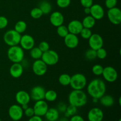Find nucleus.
Wrapping results in <instances>:
<instances>
[{
  "label": "nucleus",
  "instance_id": "obj_24",
  "mask_svg": "<svg viewBox=\"0 0 121 121\" xmlns=\"http://www.w3.org/2000/svg\"><path fill=\"white\" fill-rule=\"evenodd\" d=\"M82 24V26L84 28L91 29L95 25L96 20L91 15H87V16H86L83 19Z\"/></svg>",
  "mask_w": 121,
  "mask_h": 121
},
{
  "label": "nucleus",
  "instance_id": "obj_14",
  "mask_svg": "<svg viewBox=\"0 0 121 121\" xmlns=\"http://www.w3.org/2000/svg\"><path fill=\"white\" fill-rule=\"evenodd\" d=\"M45 93H46V90L43 86H34L31 89L30 93L31 99L35 102L43 100L44 99Z\"/></svg>",
  "mask_w": 121,
  "mask_h": 121
},
{
  "label": "nucleus",
  "instance_id": "obj_46",
  "mask_svg": "<svg viewBox=\"0 0 121 121\" xmlns=\"http://www.w3.org/2000/svg\"><path fill=\"white\" fill-rule=\"evenodd\" d=\"M84 13H85L87 15H90V13H91V8H84Z\"/></svg>",
  "mask_w": 121,
  "mask_h": 121
},
{
  "label": "nucleus",
  "instance_id": "obj_32",
  "mask_svg": "<svg viewBox=\"0 0 121 121\" xmlns=\"http://www.w3.org/2000/svg\"><path fill=\"white\" fill-rule=\"evenodd\" d=\"M85 57L86 60H89V61H92L95 59H96V50L92 49L90 48L89 49L87 50L85 53Z\"/></svg>",
  "mask_w": 121,
  "mask_h": 121
},
{
  "label": "nucleus",
  "instance_id": "obj_30",
  "mask_svg": "<svg viewBox=\"0 0 121 121\" xmlns=\"http://www.w3.org/2000/svg\"><path fill=\"white\" fill-rule=\"evenodd\" d=\"M77 112H78V108L69 104V105L67 106L66 112L64 113H65V117L69 118V117L76 114Z\"/></svg>",
  "mask_w": 121,
  "mask_h": 121
},
{
  "label": "nucleus",
  "instance_id": "obj_50",
  "mask_svg": "<svg viewBox=\"0 0 121 121\" xmlns=\"http://www.w3.org/2000/svg\"><path fill=\"white\" fill-rule=\"evenodd\" d=\"M121 98L120 97V98H119V105H120L121 106Z\"/></svg>",
  "mask_w": 121,
  "mask_h": 121
},
{
  "label": "nucleus",
  "instance_id": "obj_43",
  "mask_svg": "<svg viewBox=\"0 0 121 121\" xmlns=\"http://www.w3.org/2000/svg\"><path fill=\"white\" fill-rule=\"evenodd\" d=\"M80 1L83 8H90L93 4V0H80Z\"/></svg>",
  "mask_w": 121,
  "mask_h": 121
},
{
  "label": "nucleus",
  "instance_id": "obj_4",
  "mask_svg": "<svg viewBox=\"0 0 121 121\" xmlns=\"http://www.w3.org/2000/svg\"><path fill=\"white\" fill-rule=\"evenodd\" d=\"M87 85V79L82 73H76L71 76L70 86L73 90H83Z\"/></svg>",
  "mask_w": 121,
  "mask_h": 121
},
{
  "label": "nucleus",
  "instance_id": "obj_23",
  "mask_svg": "<svg viewBox=\"0 0 121 121\" xmlns=\"http://www.w3.org/2000/svg\"><path fill=\"white\" fill-rule=\"evenodd\" d=\"M100 104L105 107H111L115 103L113 96L109 95H104L99 99Z\"/></svg>",
  "mask_w": 121,
  "mask_h": 121
},
{
  "label": "nucleus",
  "instance_id": "obj_10",
  "mask_svg": "<svg viewBox=\"0 0 121 121\" xmlns=\"http://www.w3.org/2000/svg\"><path fill=\"white\" fill-rule=\"evenodd\" d=\"M102 75L106 81L109 83L115 82L118 78V74L117 70L112 66L104 67Z\"/></svg>",
  "mask_w": 121,
  "mask_h": 121
},
{
  "label": "nucleus",
  "instance_id": "obj_52",
  "mask_svg": "<svg viewBox=\"0 0 121 121\" xmlns=\"http://www.w3.org/2000/svg\"><path fill=\"white\" fill-rule=\"evenodd\" d=\"M0 121H1V118H0Z\"/></svg>",
  "mask_w": 121,
  "mask_h": 121
},
{
  "label": "nucleus",
  "instance_id": "obj_17",
  "mask_svg": "<svg viewBox=\"0 0 121 121\" xmlns=\"http://www.w3.org/2000/svg\"><path fill=\"white\" fill-rule=\"evenodd\" d=\"M65 44L67 47L69 48H75L79 45V40L77 35L69 33L65 38H64Z\"/></svg>",
  "mask_w": 121,
  "mask_h": 121
},
{
  "label": "nucleus",
  "instance_id": "obj_31",
  "mask_svg": "<svg viewBox=\"0 0 121 121\" xmlns=\"http://www.w3.org/2000/svg\"><path fill=\"white\" fill-rule=\"evenodd\" d=\"M57 33L60 37L65 38L69 33L67 27L64 25H61L57 27Z\"/></svg>",
  "mask_w": 121,
  "mask_h": 121
},
{
  "label": "nucleus",
  "instance_id": "obj_29",
  "mask_svg": "<svg viewBox=\"0 0 121 121\" xmlns=\"http://www.w3.org/2000/svg\"><path fill=\"white\" fill-rule=\"evenodd\" d=\"M71 76L67 73L61 74L59 78V82L63 86H67L70 85Z\"/></svg>",
  "mask_w": 121,
  "mask_h": 121
},
{
  "label": "nucleus",
  "instance_id": "obj_27",
  "mask_svg": "<svg viewBox=\"0 0 121 121\" xmlns=\"http://www.w3.org/2000/svg\"><path fill=\"white\" fill-rule=\"evenodd\" d=\"M57 98V93L54 90H48L46 91L44 95V99L47 102H52L55 101Z\"/></svg>",
  "mask_w": 121,
  "mask_h": 121
},
{
  "label": "nucleus",
  "instance_id": "obj_3",
  "mask_svg": "<svg viewBox=\"0 0 121 121\" xmlns=\"http://www.w3.org/2000/svg\"><path fill=\"white\" fill-rule=\"evenodd\" d=\"M7 57L13 63H21L24 59V51L18 45L11 46L7 51Z\"/></svg>",
  "mask_w": 121,
  "mask_h": 121
},
{
  "label": "nucleus",
  "instance_id": "obj_13",
  "mask_svg": "<svg viewBox=\"0 0 121 121\" xmlns=\"http://www.w3.org/2000/svg\"><path fill=\"white\" fill-rule=\"evenodd\" d=\"M20 47L24 50H30L35 45V40L33 37L29 34H24L21 35L20 39Z\"/></svg>",
  "mask_w": 121,
  "mask_h": 121
},
{
  "label": "nucleus",
  "instance_id": "obj_9",
  "mask_svg": "<svg viewBox=\"0 0 121 121\" xmlns=\"http://www.w3.org/2000/svg\"><path fill=\"white\" fill-rule=\"evenodd\" d=\"M32 70L36 76H42L47 73V65L41 59L35 60L32 65Z\"/></svg>",
  "mask_w": 121,
  "mask_h": 121
},
{
  "label": "nucleus",
  "instance_id": "obj_2",
  "mask_svg": "<svg viewBox=\"0 0 121 121\" xmlns=\"http://www.w3.org/2000/svg\"><path fill=\"white\" fill-rule=\"evenodd\" d=\"M68 101L70 105L77 108L84 106L87 102V96L83 90H73L69 95Z\"/></svg>",
  "mask_w": 121,
  "mask_h": 121
},
{
  "label": "nucleus",
  "instance_id": "obj_45",
  "mask_svg": "<svg viewBox=\"0 0 121 121\" xmlns=\"http://www.w3.org/2000/svg\"><path fill=\"white\" fill-rule=\"evenodd\" d=\"M28 121H43L41 117H39L37 115H34L33 117L29 118Z\"/></svg>",
  "mask_w": 121,
  "mask_h": 121
},
{
  "label": "nucleus",
  "instance_id": "obj_42",
  "mask_svg": "<svg viewBox=\"0 0 121 121\" xmlns=\"http://www.w3.org/2000/svg\"><path fill=\"white\" fill-rule=\"evenodd\" d=\"M24 115L26 117H28V118H30V117H33V116L35 115H34V111L33 109V108L29 107L28 106L26 109L24 111Z\"/></svg>",
  "mask_w": 121,
  "mask_h": 121
},
{
  "label": "nucleus",
  "instance_id": "obj_20",
  "mask_svg": "<svg viewBox=\"0 0 121 121\" xmlns=\"http://www.w3.org/2000/svg\"><path fill=\"white\" fill-rule=\"evenodd\" d=\"M15 98L17 104L21 106L24 104H28L31 100L30 93L25 91H20L17 92Z\"/></svg>",
  "mask_w": 121,
  "mask_h": 121
},
{
  "label": "nucleus",
  "instance_id": "obj_1",
  "mask_svg": "<svg viewBox=\"0 0 121 121\" xmlns=\"http://www.w3.org/2000/svg\"><path fill=\"white\" fill-rule=\"evenodd\" d=\"M106 86L105 82L100 79H95L91 80L87 86V92L92 98L99 99L105 94Z\"/></svg>",
  "mask_w": 121,
  "mask_h": 121
},
{
  "label": "nucleus",
  "instance_id": "obj_11",
  "mask_svg": "<svg viewBox=\"0 0 121 121\" xmlns=\"http://www.w3.org/2000/svg\"><path fill=\"white\" fill-rule=\"evenodd\" d=\"M33 109L35 115L41 117H43L48 109V105L44 99L38 100L35 101V103L33 106Z\"/></svg>",
  "mask_w": 121,
  "mask_h": 121
},
{
  "label": "nucleus",
  "instance_id": "obj_15",
  "mask_svg": "<svg viewBox=\"0 0 121 121\" xmlns=\"http://www.w3.org/2000/svg\"><path fill=\"white\" fill-rule=\"evenodd\" d=\"M104 118V112L99 108H93L87 113V119L89 121H102Z\"/></svg>",
  "mask_w": 121,
  "mask_h": 121
},
{
  "label": "nucleus",
  "instance_id": "obj_19",
  "mask_svg": "<svg viewBox=\"0 0 121 121\" xmlns=\"http://www.w3.org/2000/svg\"><path fill=\"white\" fill-rule=\"evenodd\" d=\"M24 67L21 63H14L9 68V74L13 78L17 79L23 74Z\"/></svg>",
  "mask_w": 121,
  "mask_h": 121
},
{
  "label": "nucleus",
  "instance_id": "obj_36",
  "mask_svg": "<svg viewBox=\"0 0 121 121\" xmlns=\"http://www.w3.org/2000/svg\"><path fill=\"white\" fill-rule=\"evenodd\" d=\"M107 51L103 47H101L96 50L97 57L100 60H104V59H106V57H107Z\"/></svg>",
  "mask_w": 121,
  "mask_h": 121
},
{
  "label": "nucleus",
  "instance_id": "obj_48",
  "mask_svg": "<svg viewBox=\"0 0 121 121\" xmlns=\"http://www.w3.org/2000/svg\"><path fill=\"white\" fill-rule=\"evenodd\" d=\"M21 108H22V109H23V111H24L25 109H26L28 107V104H24V105H21Z\"/></svg>",
  "mask_w": 121,
  "mask_h": 121
},
{
  "label": "nucleus",
  "instance_id": "obj_28",
  "mask_svg": "<svg viewBox=\"0 0 121 121\" xmlns=\"http://www.w3.org/2000/svg\"><path fill=\"white\" fill-rule=\"evenodd\" d=\"M30 55L34 60L41 59L43 52L38 47H34L30 50Z\"/></svg>",
  "mask_w": 121,
  "mask_h": 121
},
{
  "label": "nucleus",
  "instance_id": "obj_41",
  "mask_svg": "<svg viewBox=\"0 0 121 121\" xmlns=\"http://www.w3.org/2000/svg\"><path fill=\"white\" fill-rule=\"evenodd\" d=\"M67 105L63 102H60L57 105L56 109L59 111V113H65L67 109Z\"/></svg>",
  "mask_w": 121,
  "mask_h": 121
},
{
  "label": "nucleus",
  "instance_id": "obj_25",
  "mask_svg": "<svg viewBox=\"0 0 121 121\" xmlns=\"http://www.w3.org/2000/svg\"><path fill=\"white\" fill-rule=\"evenodd\" d=\"M39 8L41 9L43 14L47 15V14H50V12L52 11V4L48 1L43 0L40 2Z\"/></svg>",
  "mask_w": 121,
  "mask_h": 121
},
{
  "label": "nucleus",
  "instance_id": "obj_39",
  "mask_svg": "<svg viewBox=\"0 0 121 121\" xmlns=\"http://www.w3.org/2000/svg\"><path fill=\"white\" fill-rule=\"evenodd\" d=\"M117 2L118 0H105V4L108 9H111L117 6Z\"/></svg>",
  "mask_w": 121,
  "mask_h": 121
},
{
  "label": "nucleus",
  "instance_id": "obj_33",
  "mask_svg": "<svg viewBox=\"0 0 121 121\" xmlns=\"http://www.w3.org/2000/svg\"><path fill=\"white\" fill-rule=\"evenodd\" d=\"M42 11L39 7L33 8L30 11V15L33 19H39L43 16Z\"/></svg>",
  "mask_w": 121,
  "mask_h": 121
},
{
  "label": "nucleus",
  "instance_id": "obj_47",
  "mask_svg": "<svg viewBox=\"0 0 121 121\" xmlns=\"http://www.w3.org/2000/svg\"><path fill=\"white\" fill-rule=\"evenodd\" d=\"M59 121H69V119L68 118H66V117H64L63 118H60Z\"/></svg>",
  "mask_w": 121,
  "mask_h": 121
},
{
  "label": "nucleus",
  "instance_id": "obj_21",
  "mask_svg": "<svg viewBox=\"0 0 121 121\" xmlns=\"http://www.w3.org/2000/svg\"><path fill=\"white\" fill-rule=\"evenodd\" d=\"M69 33L78 35L80 34V31L83 28L81 21L77 20H74L71 21L67 26Z\"/></svg>",
  "mask_w": 121,
  "mask_h": 121
},
{
  "label": "nucleus",
  "instance_id": "obj_16",
  "mask_svg": "<svg viewBox=\"0 0 121 121\" xmlns=\"http://www.w3.org/2000/svg\"><path fill=\"white\" fill-rule=\"evenodd\" d=\"M90 15L93 17L96 20H100L104 18L105 15V10L104 8L98 4H93L91 7Z\"/></svg>",
  "mask_w": 121,
  "mask_h": 121
},
{
  "label": "nucleus",
  "instance_id": "obj_34",
  "mask_svg": "<svg viewBox=\"0 0 121 121\" xmlns=\"http://www.w3.org/2000/svg\"><path fill=\"white\" fill-rule=\"evenodd\" d=\"M104 68V67H103L102 65H99V64L95 65L94 66L92 67V73H93L95 76H101L102 74Z\"/></svg>",
  "mask_w": 121,
  "mask_h": 121
},
{
  "label": "nucleus",
  "instance_id": "obj_44",
  "mask_svg": "<svg viewBox=\"0 0 121 121\" xmlns=\"http://www.w3.org/2000/svg\"><path fill=\"white\" fill-rule=\"evenodd\" d=\"M69 121H85L82 116L79 115H74L71 117Z\"/></svg>",
  "mask_w": 121,
  "mask_h": 121
},
{
  "label": "nucleus",
  "instance_id": "obj_5",
  "mask_svg": "<svg viewBox=\"0 0 121 121\" xmlns=\"http://www.w3.org/2000/svg\"><path fill=\"white\" fill-rule=\"evenodd\" d=\"M21 34L17 32L15 30H9L5 32L3 37L4 41L7 46H17L20 44Z\"/></svg>",
  "mask_w": 121,
  "mask_h": 121
},
{
  "label": "nucleus",
  "instance_id": "obj_53",
  "mask_svg": "<svg viewBox=\"0 0 121 121\" xmlns=\"http://www.w3.org/2000/svg\"></svg>",
  "mask_w": 121,
  "mask_h": 121
},
{
  "label": "nucleus",
  "instance_id": "obj_12",
  "mask_svg": "<svg viewBox=\"0 0 121 121\" xmlns=\"http://www.w3.org/2000/svg\"><path fill=\"white\" fill-rule=\"evenodd\" d=\"M88 40L90 48L95 50H97L99 48L103 47L104 46V39L102 37L96 33L92 34Z\"/></svg>",
  "mask_w": 121,
  "mask_h": 121
},
{
  "label": "nucleus",
  "instance_id": "obj_51",
  "mask_svg": "<svg viewBox=\"0 0 121 121\" xmlns=\"http://www.w3.org/2000/svg\"><path fill=\"white\" fill-rule=\"evenodd\" d=\"M121 121V119H119V121Z\"/></svg>",
  "mask_w": 121,
  "mask_h": 121
},
{
  "label": "nucleus",
  "instance_id": "obj_8",
  "mask_svg": "<svg viewBox=\"0 0 121 121\" xmlns=\"http://www.w3.org/2000/svg\"><path fill=\"white\" fill-rule=\"evenodd\" d=\"M107 15L109 21L112 24L118 26L121 23V11L118 7L108 9Z\"/></svg>",
  "mask_w": 121,
  "mask_h": 121
},
{
  "label": "nucleus",
  "instance_id": "obj_49",
  "mask_svg": "<svg viewBox=\"0 0 121 121\" xmlns=\"http://www.w3.org/2000/svg\"><path fill=\"white\" fill-rule=\"evenodd\" d=\"M92 101H93V102L94 103H97L98 102V100H99V99H96V98H92Z\"/></svg>",
  "mask_w": 121,
  "mask_h": 121
},
{
  "label": "nucleus",
  "instance_id": "obj_7",
  "mask_svg": "<svg viewBox=\"0 0 121 121\" xmlns=\"http://www.w3.org/2000/svg\"><path fill=\"white\" fill-rule=\"evenodd\" d=\"M8 115L9 118L14 121L21 120L24 115V111L21 105L18 104H14L9 108Z\"/></svg>",
  "mask_w": 121,
  "mask_h": 121
},
{
  "label": "nucleus",
  "instance_id": "obj_6",
  "mask_svg": "<svg viewBox=\"0 0 121 121\" xmlns=\"http://www.w3.org/2000/svg\"><path fill=\"white\" fill-rule=\"evenodd\" d=\"M41 59L47 66H54L59 61V56L56 52L50 49L43 53Z\"/></svg>",
  "mask_w": 121,
  "mask_h": 121
},
{
  "label": "nucleus",
  "instance_id": "obj_35",
  "mask_svg": "<svg viewBox=\"0 0 121 121\" xmlns=\"http://www.w3.org/2000/svg\"><path fill=\"white\" fill-rule=\"evenodd\" d=\"M80 36L82 37V38H83V39L85 40H88L90 38V37L92 35V31L91 29L87 28H83L82 30L80 31Z\"/></svg>",
  "mask_w": 121,
  "mask_h": 121
},
{
  "label": "nucleus",
  "instance_id": "obj_40",
  "mask_svg": "<svg viewBox=\"0 0 121 121\" xmlns=\"http://www.w3.org/2000/svg\"><path fill=\"white\" fill-rule=\"evenodd\" d=\"M8 24V20L7 17L4 16H0V30L6 28Z\"/></svg>",
  "mask_w": 121,
  "mask_h": 121
},
{
  "label": "nucleus",
  "instance_id": "obj_37",
  "mask_svg": "<svg viewBox=\"0 0 121 121\" xmlns=\"http://www.w3.org/2000/svg\"><path fill=\"white\" fill-rule=\"evenodd\" d=\"M71 0H56L57 5L60 8H66L70 5Z\"/></svg>",
  "mask_w": 121,
  "mask_h": 121
},
{
  "label": "nucleus",
  "instance_id": "obj_38",
  "mask_svg": "<svg viewBox=\"0 0 121 121\" xmlns=\"http://www.w3.org/2000/svg\"><path fill=\"white\" fill-rule=\"evenodd\" d=\"M38 47L40 48V50H41L43 53L47 52V50H50L49 44L46 41H41V42H40L39 46H38Z\"/></svg>",
  "mask_w": 121,
  "mask_h": 121
},
{
  "label": "nucleus",
  "instance_id": "obj_26",
  "mask_svg": "<svg viewBox=\"0 0 121 121\" xmlns=\"http://www.w3.org/2000/svg\"><path fill=\"white\" fill-rule=\"evenodd\" d=\"M27 28V23L24 21L20 20L17 21L14 26V30L20 34L24 33L26 31Z\"/></svg>",
  "mask_w": 121,
  "mask_h": 121
},
{
  "label": "nucleus",
  "instance_id": "obj_18",
  "mask_svg": "<svg viewBox=\"0 0 121 121\" xmlns=\"http://www.w3.org/2000/svg\"><path fill=\"white\" fill-rule=\"evenodd\" d=\"M65 21V18L62 13L59 11H54L51 14L50 17V22L52 26L55 27L63 24Z\"/></svg>",
  "mask_w": 121,
  "mask_h": 121
},
{
  "label": "nucleus",
  "instance_id": "obj_22",
  "mask_svg": "<svg viewBox=\"0 0 121 121\" xmlns=\"http://www.w3.org/2000/svg\"><path fill=\"white\" fill-rule=\"evenodd\" d=\"M60 113L56 108H48L45 114V118L48 121H57L59 119Z\"/></svg>",
  "mask_w": 121,
  "mask_h": 121
}]
</instances>
